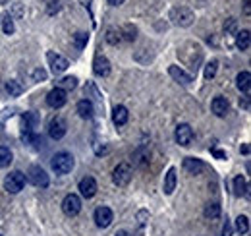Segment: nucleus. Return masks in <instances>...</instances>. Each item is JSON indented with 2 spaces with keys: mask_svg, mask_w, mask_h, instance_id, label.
I'll return each mask as SVG.
<instances>
[{
  "mask_svg": "<svg viewBox=\"0 0 251 236\" xmlns=\"http://www.w3.org/2000/svg\"><path fill=\"white\" fill-rule=\"evenodd\" d=\"M50 167H52V171H54L56 174H68V173H72V169L76 167V159H74L72 153L60 151V153H56V155L52 157Z\"/></svg>",
  "mask_w": 251,
  "mask_h": 236,
  "instance_id": "1",
  "label": "nucleus"
},
{
  "mask_svg": "<svg viewBox=\"0 0 251 236\" xmlns=\"http://www.w3.org/2000/svg\"><path fill=\"white\" fill-rule=\"evenodd\" d=\"M23 186H25V174L19 173V171H14V173H10V174L4 178V190L10 192V194L21 192Z\"/></svg>",
  "mask_w": 251,
  "mask_h": 236,
  "instance_id": "2",
  "label": "nucleus"
},
{
  "mask_svg": "<svg viewBox=\"0 0 251 236\" xmlns=\"http://www.w3.org/2000/svg\"><path fill=\"white\" fill-rule=\"evenodd\" d=\"M93 219H95V225H97L99 229H107V227H110V223L114 221V213H112V209H110V207L101 205V207H97V209H95Z\"/></svg>",
  "mask_w": 251,
  "mask_h": 236,
  "instance_id": "3",
  "label": "nucleus"
},
{
  "mask_svg": "<svg viewBox=\"0 0 251 236\" xmlns=\"http://www.w3.org/2000/svg\"><path fill=\"white\" fill-rule=\"evenodd\" d=\"M47 60H48V66H50L52 74H62L70 66L68 58H64L62 54H56V52H47Z\"/></svg>",
  "mask_w": 251,
  "mask_h": 236,
  "instance_id": "4",
  "label": "nucleus"
},
{
  "mask_svg": "<svg viewBox=\"0 0 251 236\" xmlns=\"http://www.w3.org/2000/svg\"><path fill=\"white\" fill-rule=\"evenodd\" d=\"M62 211L68 215V217H76L79 211H81V200L79 196L76 194H68L62 202Z\"/></svg>",
  "mask_w": 251,
  "mask_h": 236,
  "instance_id": "5",
  "label": "nucleus"
},
{
  "mask_svg": "<svg viewBox=\"0 0 251 236\" xmlns=\"http://www.w3.org/2000/svg\"><path fill=\"white\" fill-rule=\"evenodd\" d=\"M170 17H172L174 23L180 25V27H188V25L193 23V12L188 10V8H174L172 14H170Z\"/></svg>",
  "mask_w": 251,
  "mask_h": 236,
  "instance_id": "6",
  "label": "nucleus"
},
{
  "mask_svg": "<svg viewBox=\"0 0 251 236\" xmlns=\"http://www.w3.org/2000/svg\"><path fill=\"white\" fill-rule=\"evenodd\" d=\"M66 132H68V124H66L64 118L56 116V118L50 120V124H48V136L52 140H62L66 136Z\"/></svg>",
  "mask_w": 251,
  "mask_h": 236,
  "instance_id": "7",
  "label": "nucleus"
},
{
  "mask_svg": "<svg viewBox=\"0 0 251 236\" xmlns=\"http://www.w3.org/2000/svg\"><path fill=\"white\" fill-rule=\"evenodd\" d=\"M129 180H131V169H129V165L120 163V165L112 171V182H114L116 186H126V184H129Z\"/></svg>",
  "mask_w": 251,
  "mask_h": 236,
  "instance_id": "8",
  "label": "nucleus"
},
{
  "mask_svg": "<svg viewBox=\"0 0 251 236\" xmlns=\"http://www.w3.org/2000/svg\"><path fill=\"white\" fill-rule=\"evenodd\" d=\"M27 176H29V180H31V184H35L37 188H47L48 186V174L45 173V169H41V167H31L29 169V173H27Z\"/></svg>",
  "mask_w": 251,
  "mask_h": 236,
  "instance_id": "9",
  "label": "nucleus"
},
{
  "mask_svg": "<svg viewBox=\"0 0 251 236\" xmlns=\"http://www.w3.org/2000/svg\"><path fill=\"white\" fill-rule=\"evenodd\" d=\"M78 190H79V194L85 198V200H91V198H95V194H97V180L93 178V176H85V178H81L79 180V186H78Z\"/></svg>",
  "mask_w": 251,
  "mask_h": 236,
  "instance_id": "10",
  "label": "nucleus"
},
{
  "mask_svg": "<svg viewBox=\"0 0 251 236\" xmlns=\"http://www.w3.org/2000/svg\"><path fill=\"white\" fill-rule=\"evenodd\" d=\"M66 101H68L66 91L60 89V87H54V89L47 95V105H48L50 109H62V107L66 105Z\"/></svg>",
  "mask_w": 251,
  "mask_h": 236,
  "instance_id": "11",
  "label": "nucleus"
},
{
  "mask_svg": "<svg viewBox=\"0 0 251 236\" xmlns=\"http://www.w3.org/2000/svg\"><path fill=\"white\" fill-rule=\"evenodd\" d=\"M174 138H176V143H180L182 147H188L193 140V130L189 124H180L174 132Z\"/></svg>",
  "mask_w": 251,
  "mask_h": 236,
  "instance_id": "12",
  "label": "nucleus"
},
{
  "mask_svg": "<svg viewBox=\"0 0 251 236\" xmlns=\"http://www.w3.org/2000/svg\"><path fill=\"white\" fill-rule=\"evenodd\" d=\"M182 167H184V171L186 173H189V174H201L203 171H205V163L201 161V159H195V157H186L184 159V163H182Z\"/></svg>",
  "mask_w": 251,
  "mask_h": 236,
  "instance_id": "13",
  "label": "nucleus"
},
{
  "mask_svg": "<svg viewBox=\"0 0 251 236\" xmlns=\"http://www.w3.org/2000/svg\"><path fill=\"white\" fill-rule=\"evenodd\" d=\"M93 72H95L99 78H107V76L110 74V62H109V58L97 56L95 62H93Z\"/></svg>",
  "mask_w": 251,
  "mask_h": 236,
  "instance_id": "14",
  "label": "nucleus"
},
{
  "mask_svg": "<svg viewBox=\"0 0 251 236\" xmlns=\"http://www.w3.org/2000/svg\"><path fill=\"white\" fill-rule=\"evenodd\" d=\"M228 109H230L228 101H226L224 97H220V95L211 101V110H213L217 116H226V114H228Z\"/></svg>",
  "mask_w": 251,
  "mask_h": 236,
  "instance_id": "15",
  "label": "nucleus"
},
{
  "mask_svg": "<svg viewBox=\"0 0 251 236\" xmlns=\"http://www.w3.org/2000/svg\"><path fill=\"white\" fill-rule=\"evenodd\" d=\"M176 182H178L176 169H174V167H170V169H168V173H166V176H164V186H162L166 196H170V194L176 190Z\"/></svg>",
  "mask_w": 251,
  "mask_h": 236,
  "instance_id": "16",
  "label": "nucleus"
},
{
  "mask_svg": "<svg viewBox=\"0 0 251 236\" xmlns=\"http://www.w3.org/2000/svg\"><path fill=\"white\" fill-rule=\"evenodd\" d=\"M127 118H129V112H127V109H126L124 105L114 107V110H112V122L116 126H124L126 122H127Z\"/></svg>",
  "mask_w": 251,
  "mask_h": 236,
  "instance_id": "17",
  "label": "nucleus"
},
{
  "mask_svg": "<svg viewBox=\"0 0 251 236\" xmlns=\"http://www.w3.org/2000/svg\"><path fill=\"white\" fill-rule=\"evenodd\" d=\"M168 72H170V76L174 78V79H178L180 83H184V85H188V83H191L193 81V78L189 76V74H186L182 68H178V66H170L168 68Z\"/></svg>",
  "mask_w": 251,
  "mask_h": 236,
  "instance_id": "18",
  "label": "nucleus"
},
{
  "mask_svg": "<svg viewBox=\"0 0 251 236\" xmlns=\"http://www.w3.org/2000/svg\"><path fill=\"white\" fill-rule=\"evenodd\" d=\"M76 110H78V114H79L81 118H85V120H87V118H91V116H93V112H95V110H93V103H91L89 99L79 101V103H78V107H76Z\"/></svg>",
  "mask_w": 251,
  "mask_h": 236,
  "instance_id": "19",
  "label": "nucleus"
},
{
  "mask_svg": "<svg viewBox=\"0 0 251 236\" xmlns=\"http://www.w3.org/2000/svg\"><path fill=\"white\" fill-rule=\"evenodd\" d=\"M236 85L240 91L244 93H250V87H251V74L246 70V72H240L238 78H236Z\"/></svg>",
  "mask_w": 251,
  "mask_h": 236,
  "instance_id": "20",
  "label": "nucleus"
},
{
  "mask_svg": "<svg viewBox=\"0 0 251 236\" xmlns=\"http://www.w3.org/2000/svg\"><path fill=\"white\" fill-rule=\"evenodd\" d=\"M234 194H236L238 198L248 196V180H246L244 176H236V178H234Z\"/></svg>",
  "mask_w": 251,
  "mask_h": 236,
  "instance_id": "21",
  "label": "nucleus"
},
{
  "mask_svg": "<svg viewBox=\"0 0 251 236\" xmlns=\"http://www.w3.org/2000/svg\"><path fill=\"white\" fill-rule=\"evenodd\" d=\"M236 47L240 50H248L250 48V31L248 29H242L238 35H236Z\"/></svg>",
  "mask_w": 251,
  "mask_h": 236,
  "instance_id": "22",
  "label": "nucleus"
},
{
  "mask_svg": "<svg viewBox=\"0 0 251 236\" xmlns=\"http://www.w3.org/2000/svg\"><path fill=\"white\" fill-rule=\"evenodd\" d=\"M12 159H14L12 151H10L8 147L0 145V169H6V167H8L10 163H12Z\"/></svg>",
  "mask_w": 251,
  "mask_h": 236,
  "instance_id": "23",
  "label": "nucleus"
},
{
  "mask_svg": "<svg viewBox=\"0 0 251 236\" xmlns=\"http://www.w3.org/2000/svg\"><path fill=\"white\" fill-rule=\"evenodd\" d=\"M203 213H205V217H209V219H215V217H219V215H220V205H219L217 202H213V204H207Z\"/></svg>",
  "mask_w": 251,
  "mask_h": 236,
  "instance_id": "24",
  "label": "nucleus"
},
{
  "mask_svg": "<svg viewBox=\"0 0 251 236\" xmlns=\"http://www.w3.org/2000/svg\"><path fill=\"white\" fill-rule=\"evenodd\" d=\"M236 231H238L240 235H246V233L250 231V219H248L246 215H240V217L236 219Z\"/></svg>",
  "mask_w": 251,
  "mask_h": 236,
  "instance_id": "25",
  "label": "nucleus"
},
{
  "mask_svg": "<svg viewBox=\"0 0 251 236\" xmlns=\"http://www.w3.org/2000/svg\"><path fill=\"white\" fill-rule=\"evenodd\" d=\"M6 91L10 93V97H17V95H21V85L17 81L10 79V81H6Z\"/></svg>",
  "mask_w": 251,
  "mask_h": 236,
  "instance_id": "26",
  "label": "nucleus"
},
{
  "mask_svg": "<svg viewBox=\"0 0 251 236\" xmlns=\"http://www.w3.org/2000/svg\"><path fill=\"white\" fill-rule=\"evenodd\" d=\"M2 31H4L6 35H12V33L16 31V25H14L12 16H4V19H2Z\"/></svg>",
  "mask_w": 251,
  "mask_h": 236,
  "instance_id": "27",
  "label": "nucleus"
},
{
  "mask_svg": "<svg viewBox=\"0 0 251 236\" xmlns=\"http://www.w3.org/2000/svg\"><path fill=\"white\" fill-rule=\"evenodd\" d=\"M217 70H219V62L217 60H211L207 66H205V78L207 79H213L217 76Z\"/></svg>",
  "mask_w": 251,
  "mask_h": 236,
  "instance_id": "28",
  "label": "nucleus"
},
{
  "mask_svg": "<svg viewBox=\"0 0 251 236\" xmlns=\"http://www.w3.org/2000/svg\"><path fill=\"white\" fill-rule=\"evenodd\" d=\"M76 85H78V79L74 76H66V78L60 79V89H64V91L66 89H74Z\"/></svg>",
  "mask_w": 251,
  "mask_h": 236,
  "instance_id": "29",
  "label": "nucleus"
},
{
  "mask_svg": "<svg viewBox=\"0 0 251 236\" xmlns=\"http://www.w3.org/2000/svg\"><path fill=\"white\" fill-rule=\"evenodd\" d=\"M87 39H89V35H87V33H83V31H79V33H76V35H74V43H76V47H78V48H83V47L87 45Z\"/></svg>",
  "mask_w": 251,
  "mask_h": 236,
  "instance_id": "30",
  "label": "nucleus"
},
{
  "mask_svg": "<svg viewBox=\"0 0 251 236\" xmlns=\"http://www.w3.org/2000/svg\"><path fill=\"white\" fill-rule=\"evenodd\" d=\"M107 41H109L110 45H118V43L122 41L120 31H116V29H109V31H107Z\"/></svg>",
  "mask_w": 251,
  "mask_h": 236,
  "instance_id": "31",
  "label": "nucleus"
},
{
  "mask_svg": "<svg viewBox=\"0 0 251 236\" xmlns=\"http://www.w3.org/2000/svg\"><path fill=\"white\" fill-rule=\"evenodd\" d=\"M47 4H48V14H56L58 10H60V0H47Z\"/></svg>",
  "mask_w": 251,
  "mask_h": 236,
  "instance_id": "32",
  "label": "nucleus"
},
{
  "mask_svg": "<svg viewBox=\"0 0 251 236\" xmlns=\"http://www.w3.org/2000/svg\"><path fill=\"white\" fill-rule=\"evenodd\" d=\"M33 78H35V81H43V79H47V72L43 68H37L33 72Z\"/></svg>",
  "mask_w": 251,
  "mask_h": 236,
  "instance_id": "33",
  "label": "nucleus"
},
{
  "mask_svg": "<svg viewBox=\"0 0 251 236\" xmlns=\"http://www.w3.org/2000/svg\"><path fill=\"white\" fill-rule=\"evenodd\" d=\"M232 231H234V229H232V223L226 221L224 227H222V236H232Z\"/></svg>",
  "mask_w": 251,
  "mask_h": 236,
  "instance_id": "34",
  "label": "nucleus"
},
{
  "mask_svg": "<svg viewBox=\"0 0 251 236\" xmlns=\"http://www.w3.org/2000/svg\"><path fill=\"white\" fill-rule=\"evenodd\" d=\"M213 155L219 157V159H226V153L224 151H219V149H213Z\"/></svg>",
  "mask_w": 251,
  "mask_h": 236,
  "instance_id": "35",
  "label": "nucleus"
},
{
  "mask_svg": "<svg viewBox=\"0 0 251 236\" xmlns=\"http://www.w3.org/2000/svg\"><path fill=\"white\" fill-rule=\"evenodd\" d=\"M234 25H236V19H230L228 23H224V29L230 31V29H234Z\"/></svg>",
  "mask_w": 251,
  "mask_h": 236,
  "instance_id": "36",
  "label": "nucleus"
},
{
  "mask_svg": "<svg viewBox=\"0 0 251 236\" xmlns=\"http://www.w3.org/2000/svg\"><path fill=\"white\" fill-rule=\"evenodd\" d=\"M110 6H120V4H124L126 0H107Z\"/></svg>",
  "mask_w": 251,
  "mask_h": 236,
  "instance_id": "37",
  "label": "nucleus"
},
{
  "mask_svg": "<svg viewBox=\"0 0 251 236\" xmlns=\"http://www.w3.org/2000/svg\"><path fill=\"white\" fill-rule=\"evenodd\" d=\"M242 151L248 155V153H250V145H244V147H242Z\"/></svg>",
  "mask_w": 251,
  "mask_h": 236,
  "instance_id": "38",
  "label": "nucleus"
}]
</instances>
